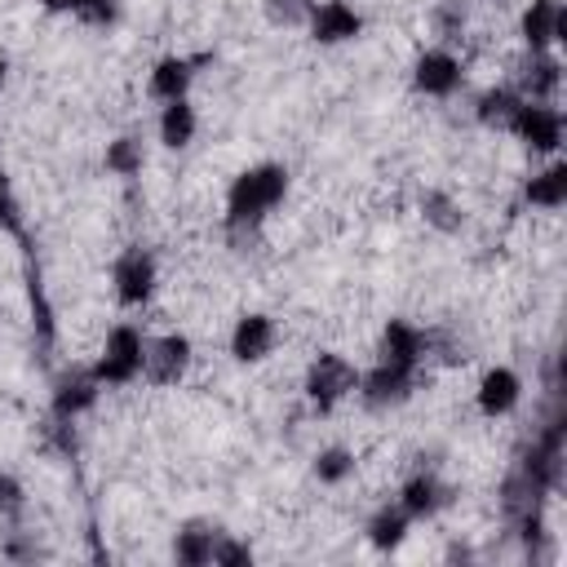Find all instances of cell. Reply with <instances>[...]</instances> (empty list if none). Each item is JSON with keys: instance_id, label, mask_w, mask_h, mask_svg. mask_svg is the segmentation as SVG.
<instances>
[{"instance_id": "83f0119b", "label": "cell", "mask_w": 567, "mask_h": 567, "mask_svg": "<svg viewBox=\"0 0 567 567\" xmlns=\"http://www.w3.org/2000/svg\"><path fill=\"white\" fill-rule=\"evenodd\" d=\"M27 505H31V492H27V483L13 474V470H0V523H22V514H27Z\"/></svg>"}, {"instance_id": "484cf974", "label": "cell", "mask_w": 567, "mask_h": 567, "mask_svg": "<svg viewBox=\"0 0 567 567\" xmlns=\"http://www.w3.org/2000/svg\"><path fill=\"white\" fill-rule=\"evenodd\" d=\"M430 31H434L439 44H452L456 49V40H465V31H470V4L465 0H434Z\"/></svg>"}, {"instance_id": "52a82bcc", "label": "cell", "mask_w": 567, "mask_h": 567, "mask_svg": "<svg viewBox=\"0 0 567 567\" xmlns=\"http://www.w3.org/2000/svg\"><path fill=\"white\" fill-rule=\"evenodd\" d=\"M416 381H421V372L399 368V363H385V359H372L368 368H359L354 399L368 412H394V408H403L416 394Z\"/></svg>"}, {"instance_id": "30bf717a", "label": "cell", "mask_w": 567, "mask_h": 567, "mask_svg": "<svg viewBox=\"0 0 567 567\" xmlns=\"http://www.w3.org/2000/svg\"><path fill=\"white\" fill-rule=\"evenodd\" d=\"M363 9L354 0H315L310 18H306V35L319 44V49H337V44H350L363 35Z\"/></svg>"}, {"instance_id": "e0dca14e", "label": "cell", "mask_w": 567, "mask_h": 567, "mask_svg": "<svg viewBox=\"0 0 567 567\" xmlns=\"http://www.w3.org/2000/svg\"><path fill=\"white\" fill-rule=\"evenodd\" d=\"M523 97L532 102H558V89H563V58L558 49L554 53H523L514 80H509Z\"/></svg>"}, {"instance_id": "7402d4cb", "label": "cell", "mask_w": 567, "mask_h": 567, "mask_svg": "<svg viewBox=\"0 0 567 567\" xmlns=\"http://www.w3.org/2000/svg\"><path fill=\"white\" fill-rule=\"evenodd\" d=\"M518 102H523V93L509 84V80H496V84H487V89H478L474 93V120L483 124V128H492V133H505L509 128V120H514V111H518Z\"/></svg>"}, {"instance_id": "6da1fadb", "label": "cell", "mask_w": 567, "mask_h": 567, "mask_svg": "<svg viewBox=\"0 0 567 567\" xmlns=\"http://www.w3.org/2000/svg\"><path fill=\"white\" fill-rule=\"evenodd\" d=\"M288 190H292V173L284 159H257V164L239 168L221 195V230L235 244L257 239L261 226L270 221V213L288 199Z\"/></svg>"}, {"instance_id": "7c38bea8", "label": "cell", "mask_w": 567, "mask_h": 567, "mask_svg": "<svg viewBox=\"0 0 567 567\" xmlns=\"http://www.w3.org/2000/svg\"><path fill=\"white\" fill-rule=\"evenodd\" d=\"M518 403H523V377L509 363H492V368L478 372V381H474V408H478V416L501 421V416H514Z\"/></svg>"}, {"instance_id": "d6a6232c", "label": "cell", "mask_w": 567, "mask_h": 567, "mask_svg": "<svg viewBox=\"0 0 567 567\" xmlns=\"http://www.w3.org/2000/svg\"><path fill=\"white\" fill-rule=\"evenodd\" d=\"M4 80H9V58L0 53V89H4Z\"/></svg>"}, {"instance_id": "ba28073f", "label": "cell", "mask_w": 567, "mask_h": 567, "mask_svg": "<svg viewBox=\"0 0 567 567\" xmlns=\"http://www.w3.org/2000/svg\"><path fill=\"white\" fill-rule=\"evenodd\" d=\"M195 368V341L182 328H164V332H146V368L142 381L151 385H182Z\"/></svg>"}, {"instance_id": "d4e9b609", "label": "cell", "mask_w": 567, "mask_h": 567, "mask_svg": "<svg viewBox=\"0 0 567 567\" xmlns=\"http://www.w3.org/2000/svg\"><path fill=\"white\" fill-rule=\"evenodd\" d=\"M102 168L111 173V177H137L142 168H146V142H142V133H115L106 146H102Z\"/></svg>"}, {"instance_id": "4dcf8cb0", "label": "cell", "mask_w": 567, "mask_h": 567, "mask_svg": "<svg viewBox=\"0 0 567 567\" xmlns=\"http://www.w3.org/2000/svg\"><path fill=\"white\" fill-rule=\"evenodd\" d=\"M18 226H22V204L9 186V177L0 173V230H18Z\"/></svg>"}, {"instance_id": "4316f807", "label": "cell", "mask_w": 567, "mask_h": 567, "mask_svg": "<svg viewBox=\"0 0 567 567\" xmlns=\"http://www.w3.org/2000/svg\"><path fill=\"white\" fill-rule=\"evenodd\" d=\"M310 9H315V0H261V18L275 31H306Z\"/></svg>"}, {"instance_id": "4fadbf2b", "label": "cell", "mask_w": 567, "mask_h": 567, "mask_svg": "<svg viewBox=\"0 0 567 567\" xmlns=\"http://www.w3.org/2000/svg\"><path fill=\"white\" fill-rule=\"evenodd\" d=\"M97 399H102V385L89 372V363L62 368L58 381H53V390H49V412H53V421H80L84 412L97 408Z\"/></svg>"}, {"instance_id": "ac0fdd59", "label": "cell", "mask_w": 567, "mask_h": 567, "mask_svg": "<svg viewBox=\"0 0 567 567\" xmlns=\"http://www.w3.org/2000/svg\"><path fill=\"white\" fill-rule=\"evenodd\" d=\"M195 137H199V106L190 97L159 102V111H155V142L164 151H186Z\"/></svg>"}, {"instance_id": "d6986e66", "label": "cell", "mask_w": 567, "mask_h": 567, "mask_svg": "<svg viewBox=\"0 0 567 567\" xmlns=\"http://www.w3.org/2000/svg\"><path fill=\"white\" fill-rule=\"evenodd\" d=\"M523 204L527 208H536V213H558L563 204H567V164L554 155V159H545L536 173H527L523 177Z\"/></svg>"}, {"instance_id": "5b68a950", "label": "cell", "mask_w": 567, "mask_h": 567, "mask_svg": "<svg viewBox=\"0 0 567 567\" xmlns=\"http://www.w3.org/2000/svg\"><path fill=\"white\" fill-rule=\"evenodd\" d=\"M408 84H412L416 97L447 102V97H456L461 84H465V58H461L452 44L430 40V44L412 58V66H408Z\"/></svg>"}, {"instance_id": "f546056e", "label": "cell", "mask_w": 567, "mask_h": 567, "mask_svg": "<svg viewBox=\"0 0 567 567\" xmlns=\"http://www.w3.org/2000/svg\"><path fill=\"white\" fill-rule=\"evenodd\" d=\"M120 18H124V0H80V9H75V22H84L93 31H111V27H120Z\"/></svg>"}, {"instance_id": "8992f818", "label": "cell", "mask_w": 567, "mask_h": 567, "mask_svg": "<svg viewBox=\"0 0 567 567\" xmlns=\"http://www.w3.org/2000/svg\"><path fill=\"white\" fill-rule=\"evenodd\" d=\"M505 133H509L527 155H536V159H554V155L563 151V133H567V124H563V106H558V102H532V97H523Z\"/></svg>"}, {"instance_id": "7a4b0ae2", "label": "cell", "mask_w": 567, "mask_h": 567, "mask_svg": "<svg viewBox=\"0 0 567 567\" xmlns=\"http://www.w3.org/2000/svg\"><path fill=\"white\" fill-rule=\"evenodd\" d=\"M142 368H146V328L137 319L111 323L106 337H102V350L89 363L97 385L102 390H128V385L142 381Z\"/></svg>"}, {"instance_id": "1f68e13d", "label": "cell", "mask_w": 567, "mask_h": 567, "mask_svg": "<svg viewBox=\"0 0 567 567\" xmlns=\"http://www.w3.org/2000/svg\"><path fill=\"white\" fill-rule=\"evenodd\" d=\"M35 9H40V13H49V18H75L80 0H35Z\"/></svg>"}, {"instance_id": "f1b7e54d", "label": "cell", "mask_w": 567, "mask_h": 567, "mask_svg": "<svg viewBox=\"0 0 567 567\" xmlns=\"http://www.w3.org/2000/svg\"><path fill=\"white\" fill-rule=\"evenodd\" d=\"M252 563V545L226 527H217V540H213V567H248Z\"/></svg>"}, {"instance_id": "44dd1931", "label": "cell", "mask_w": 567, "mask_h": 567, "mask_svg": "<svg viewBox=\"0 0 567 567\" xmlns=\"http://www.w3.org/2000/svg\"><path fill=\"white\" fill-rule=\"evenodd\" d=\"M416 213H421V221L434 230V235H461L465 230V204L447 190V186H425L421 190V199H416Z\"/></svg>"}, {"instance_id": "603a6c76", "label": "cell", "mask_w": 567, "mask_h": 567, "mask_svg": "<svg viewBox=\"0 0 567 567\" xmlns=\"http://www.w3.org/2000/svg\"><path fill=\"white\" fill-rule=\"evenodd\" d=\"M213 540H217V523L190 518L173 532V558L182 567H213Z\"/></svg>"}, {"instance_id": "3957f363", "label": "cell", "mask_w": 567, "mask_h": 567, "mask_svg": "<svg viewBox=\"0 0 567 567\" xmlns=\"http://www.w3.org/2000/svg\"><path fill=\"white\" fill-rule=\"evenodd\" d=\"M359 385V363L346 359L341 350H319L310 354V363L301 368V399L310 403V412L328 416L337 412L346 399H354Z\"/></svg>"}, {"instance_id": "2e32d148", "label": "cell", "mask_w": 567, "mask_h": 567, "mask_svg": "<svg viewBox=\"0 0 567 567\" xmlns=\"http://www.w3.org/2000/svg\"><path fill=\"white\" fill-rule=\"evenodd\" d=\"M195 75H199V58H190V53H164V58H155L151 71H146V97H151V102L190 97Z\"/></svg>"}, {"instance_id": "9c48e42d", "label": "cell", "mask_w": 567, "mask_h": 567, "mask_svg": "<svg viewBox=\"0 0 567 567\" xmlns=\"http://www.w3.org/2000/svg\"><path fill=\"white\" fill-rule=\"evenodd\" d=\"M275 346H279V323H275V315H266V310H244V315H235V323H230V332H226V354H230L239 368L266 363V359L275 354Z\"/></svg>"}, {"instance_id": "ffe728a7", "label": "cell", "mask_w": 567, "mask_h": 567, "mask_svg": "<svg viewBox=\"0 0 567 567\" xmlns=\"http://www.w3.org/2000/svg\"><path fill=\"white\" fill-rule=\"evenodd\" d=\"M412 536V518L403 514V505L390 496V501H381L368 518H363V540L377 549V554H394V549H403V540Z\"/></svg>"}, {"instance_id": "cb8c5ba5", "label": "cell", "mask_w": 567, "mask_h": 567, "mask_svg": "<svg viewBox=\"0 0 567 567\" xmlns=\"http://www.w3.org/2000/svg\"><path fill=\"white\" fill-rule=\"evenodd\" d=\"M354 470H359V456H354V447H346V443H323V447L310 456V478H315L319 487H341V483L354 478Z\"/></svg>"}, {"instance_id": "8fae6325", "label": "cell", "mask_w": 567, "mask_h": 567, "mask_svg": "<svg viewBox=\"0 0 567 567\" xmlns=\"http://www.w3.org/2000/svg\"><path fill=\"white\" fill-rule=\"evenodd\" d=\"M567 9L563 0H523L518 9V44L523 53H554L567 35Z\"/></svg>"}, {"instance_id": "277c9868", "label": "cell", "mask_w": 567, "mask_h": 567, "mask_svg": "<svg viewBox=\"0 0 567 567\" xmlns=\"http://www.w3.org/2000/svg\"><path fill=\"white\" fill-rule=\"evenodd\" d=\"M159 292V261L146 244H128L111 257V297L120 310H146Z\"/></svg>"}, {"instance_id": "5bb4252c", "label": "cell", "mask_w": 567, "mask_h": 567, "mask_svg": "<svg viewBox=\"0 0 567 567\" xmlns=\"http://www.w3.org/2000/svg\"><path fill=\"white\" fill-rule=\"evenodd\" d=\"M394 501L403 505V514H408L412 523H430V518H439V514L452 505V487H447L434 470H412V474L399 483Z\"/></svg>"}, {"instance_id": "9a60e30c", "label": "cell", "mask_w": 567, "mask_h": 567, "mask_svg": "<svg viewBox=\"0 0 567 567\" xmlns=\"http://www.w3.org/2000/svg\"><path fill=\"white\" fill-rule=\"evenodd\" d=\"M377 359L421 372L425 368V328L412 323V319H403V315L385 319L381 332H377Z\"/></svg>"}]
</instances>
